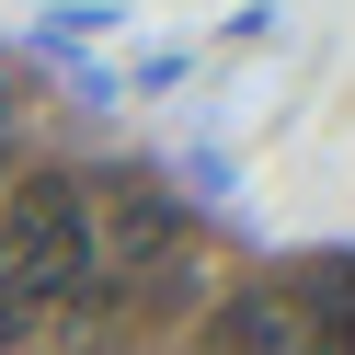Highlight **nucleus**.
Instances as JSON below:
<instances>
[{
  "label": "nucleus",
  "instance_id": "nucleus-1",
  "mask_svg": "<svg viewBox=\"0 0 355 355\" xmlns=\"http://www.w3.org/2000/svg\"><path fill=\"white\" fill-rule=\"evenodd\" d=\"M92 275V195L69 172H12L0 184V298L24 309H80Z\"/></svg>",
  "mask_w": 355,
  "mask_h": 355
},
{
  "label": "nucleus",
  "instance_id": "nucleus-2",
  "mask_svg": "<svg viewBox=\"0 0 355 355\" xmlns=\"http://www.w3.org/2000/svg\"><path fill=\"white\" fill-rule=\"evenodd\" d=\"M172 241H184V218H172L161 184L115 172V184L92 195V263H172Z\"/></svg>",
  "mask_w": 355,
  "mask_h": 355
},
{
  "label": "nucleus",
  "instance_id": "nucleus-3",
  "mask_svg": "<svg viewBox=\"0 0 355 355\" xmlns=\"http://www.w3.org/2000/svg\"><path fill=\"white\" fill-rule=\"evenodd\" d=\"M286 344H298V321L275 298H230L218 309V355H286Z\"/></svg>",
  "mask_w": 355,
  "mask_h": 355
},
{
  "label": "nucleus",
  "instance_id": "nucleus-4",
  "mask_svg": "<svg viewBox=\"0 0 355 355\" xmlns=\"http://www.w3.org/2000/svg\"><path fill=\"white\" fill-rule=\"evenodd\" d=\"M321 355H355V275H321Z\"/></svg>",
  "mask_w": 355,
  "mask_h": 355
},
{
  "label": "nucleus",
  "instance_id": "nucleus-5",
  "mask_svg": "<svg viewBox=\"0 0 355 355\" xmlns=\"http://www.w3.org/2000/svg\"><path fill=\"white\" fill-rule=\"evenodd\" d=\"M12 332H24V309H12V298H0V355H12Z\"/></svg>",
  "mask_w": 355,
  "mask_h": 355
}]
</instances>
